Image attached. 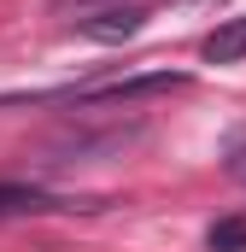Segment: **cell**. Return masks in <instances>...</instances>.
<instances>
[{"mask_svg":"<svg viewBox=\"0 0 246 252\" xmlns=\"http://www.w3.org/2000/svg\"><path fill=\"white\" fill-rule=\"evenodd\" d=\"M205 247H211V252H246V217H223V223H211Z\"/></svg>","mask_w":246,"mask_h":252,"instance_id":"obj_5","label":"cell"},{"mask_svg":"<svg viewBox=\"0 0 246 252\" xmlns=\"http://www.w3.org/2000/svg\"><path fill=\"white\" fill-rule=\"evenodd\" d=\"M141 24H147L141 6H100V12L76 18V35H88V41H100V47H123V41L141 35Z\"/></svg>","mask_w":246,"mask_h":252,"instance_id":"obj_2","label":"cell"},{"mask_svg":"<svg viewBox=\"0 0 246 252\" xmlns=\"http://www.w3.org/2000/svg\"><path fill=\"white\" fill-rule=\"evenodd\" d=\"M205 64H241L246 59V18H223L205 41H199Z\"/></svg>","mask_w":246,"mask_h":252,"instance_id":"obj_3","label":"cell"},{"mask_svg":"<svg viewBox=\"0 0 246 252\" xmlns=\"http://www.w3.org/2000/svg\"><path fill=\"white\" fill-rule=\"evenodd\" d=\"M182 82H187L182 70H147V76L106 82V88H76V106H129V100H147V94H170Z\"/></svg>","mask_w":246,"mask_h":252,"instance_id":"obj_1","label":"cell"},{"mask_svg":"<svg viewBox=\"0 0 246 252\" xmlns=\"http://www.w3.org/2000/svg\"><path fill=\"white\" fill-rule=\"evenodd\" d=\"M35 211H64V199L24 188V182H0V217H35Z\"/></svg>","mask_w":246,"mask_h":252,"instance_id":"obj_4","label":"cell"},{"mask_svg":"<svg viewBox=\"0 0 246 252\" xmlns=\"http://www.w3.org/2000/svg\"><path fill=\"white\" fill-rule=\"evenodd\" d=\"M223 164H229V176H235V182H246V141L229 147V158H223Z\"/></svg>","mask_w":246,"mask_h":252,"instance_id":"obj_6","label":"cell"}]
</instances>
